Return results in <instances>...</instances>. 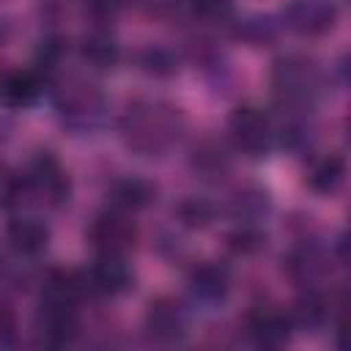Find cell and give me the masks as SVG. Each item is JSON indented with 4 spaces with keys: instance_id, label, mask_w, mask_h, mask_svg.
Returning a JSON list of instances; mask_svg holds the SVG:
<instances>
[{
    "instance_id": "3",
    "label": "cell",
    "mask_w": 351,
    "mask_h": 351,
    "mask_svg": "<svg viewBox=\"0 0 351 351\" xmlns=\"http://www.w3.org/2000/svg\"><path fill=\"white\" fill-rule=\"evenodd\" d=\"M55 110L60 123L69 126L74 134L96 132L107 118V96L99 85L85 80H66L55 90Z\"/></svg>"
},
{
    "instance_id": "24",
    "label": "cell",
    "mask_w": 351,
    "mask_h": 351,
    "mask_svg": "<svg viewBox=\"0 0 351 351\" xmlns=\"http://www.w3.org/2000/svg\"><path fill=\"white\" fill-rule=\"evenodd\" d=\"M214 214H217V206L200 195H186L178 206H176V217L181 225L192 228V230H200L206 225L214 222Z\"/></svg>"
},
{
    "instance_id": "2",
    "label": "cell",
    "mask_w": 351,
    "mask_h": 351,
    "mask_svg": "<svg viewBox=\"0 0 351 351\" xmlns=\"http://www.w3.org/2000/svg\"><path fill=\"white\" fill-rule=\"evenodd\" d=\"M271 85H274V93L282 101V107L304 110L321 93L324 74H321V69H318V63L313 58L291 52V55H282V58L274 60Z\"/></svg>"
},
{
    "instance_id": "10",
    "label": "cell",
    "mask_w": 351,
    "mask_h": 351,
    "mask_svg": "<svg viewBox=\"0 0 351 351\" xmlns=\"http://www.w3.org/2000/svg\"><path fill=\"white\" fill-rule=\"evenodd\" d=\"M329 263H332V258L313 241H302L285 255V269H288L291 280L304 288H315L329 274Z\"/></svg>"
},
{
    "instance_id": "21",
    "label": "cell",
    "mask_w": 351,
    "mask_h": 351,
    "mask_svg": "<svg viewBox=\"0 0 351 351\" xmlns=\"http://www.w3.org/2000/svg\"><path fill=\"white\" fill-rule=\"evenodd\" d=\"M346 181V162L340 154H324L313 159L307 170V186L318 195H335Z\"/></svg>"
},
{
    "instance_id": "12",
    "label": "cell",
    "mask_w": 351,
    "mask_h": 351,
    "mask_svg": "<svg viewBox=\"0 0 351 351\" xmlns=\"http://www.w3.org/2000/svg\"><path fill=\"white\" fill-rule=\"evenodd\" d=\"M230 291V271L219 261H203L189 271V293L200 304H219Z\"/></svg>"
},
{
    "instance_id": "26",
    "label": "cell",
    "mask_w": 351,
    "mask_h": 351,
    "mask_svg": "<svg viewBox=\"0 0 351 351\" xmlns=\"http://www.w3.org/2000/svg\"><path fill=\"white\" fill-rule=\"evenodd\" d=\"M236 36L252 47H261V44H269L277 38V22L271 16L252 14V16H244L236 22Z\"/></svg>"
},
{
    "instance_id": "13",
    "label": "cell",
    "mask_w": 351,
    "mask_h": 351,
    "mask_svg": "<svg viewBox=\"0 0 351 351\" xmlns=\"http://www.w3.org/2000/svg\"><path fill=\"white\" fill-rule=\"evenodd\" d=\"M247 332H250L255 346L277 348V346L288 343L293 324H291V315L277 310V307H258L247 321Z\"/></svg>"
},
{
    "instance_id": "23",
    "label": "cell",
    "mask_w": 351,
    "mask_h": 351,
    "mask_svg": "<svg viewBox=\"0 0 351 351\" xmlns=\"http://www.w3.org/2000/svg\"><path fill=\"white\" fill-rule=\"evenodd\" d=\"M137 63L148 77H156V80L173 77L178 71V55L170 47H162V44H151V47L140 49Z\"/></svg>"
},
{
    "instance_id": "16",
    "label": "cell",
    "mask_w": 351,
    "mask_h": 351,
    "mask_svg": "<svg viewBox=\"0 0 351 351\" xmlns=\"http://www.w3.org/2000/svg\"><path fill=\"white\" fill-rule=\"evenodd\" d=\"M36 332L44 346H66L77 335V315L66 307H44L38 304Z\"/></svg>"
},
{
    "instance_id": "29",
    "label": "cell",
    "mask_w": 351,
    "mask_h": 351,
    "mask_svg": "<svg viewBox=\"0 0 351 351\" xmlns=\"http://www.w3.org/2000/svg\"><path fill=\"white\" fill-rule=\"evenodd\" d=\"M132 5L145 14V16H154V19H170L181 11L184 0H132Z\"/></svg>"
},
{
    "instance_id": "30",
    "label": "cell",
    "mask_w": 351,
    "mask_h": 351,
    "mask_svg": "<svg viewBox=\"0 0 351 351\" xmlns=\"http://www.w3.org/2000/svg\"><path fill=\"white\" fill-rule=\"evenodd\" d=\"M82 8L93 22L104 25V22H110V19H115L121 14L123 0H82Z\"/></svg>"
},
{
    "instance_id": "18",
    "label": "cell",
    "mask_w": 351,
    "mask_h": 351,
    "mask_svg": "<svg viewBox=\"0 0 351 351\" xmlns=\"http://www.w3.org/2000/svg\"><path fill=\"white\" fill-rule=\"evenodd\" d=\"M82 293H85L82 274H74V271H52V274H47V280L41 285L38 304L77 310V302H80Z\"/></svg>"
},
{
    "instance_id": "17",
    "label": "cell",
    "mask_w": 351,
    "mask_h": 351,
    "mask_svg": "<svg viewBox=\"0 0 351 351\" xmlns=\"http://www.w3.org/2000/svg\"><path fill=\"white\" fill-rule=\"evenodd\" d=\"M44 77L38 69H22V71H8L0 77V99L8 107H27L33 104L41 90H44Z\"/></svg>"
},
{
    "instance_id": "32",
    "label": "cell",
    "mask_w": 351,
    "mask_h": 351,
    "mask_svg": "<svg viewBox=\"0 0 351 351\" xmlns=\"http://www.w3.org/2000/svg\"><path fill=\"white\" fill-rule=\"evenodd\" d=\"M14 337H16V315L11 307L0 304V346L14 343Z\"/></svg>"
},
{
    "instance_id": "27",
    "label": "cell",
    "mask_w": 351,
    "mask_h": 351,
    "mask_svg": "<svg viewBox=\"0 0 351 351\" xmlns=\"http://www.w3.org/2000/svg\"><path fill=\"white\" fill-rule=\"evenodd\" d=\"M195 19L206 25H228L233 22V0H186Z\"/></svg>"
},
{
    "instance_id": "22",
    "label": "cell",
    "mask_w": 351,
    "mask_h": 351,
    "mask_svg": "<svg viewBox=\"0 0 351 351\" xmlns=\"http://www.w3.org/2000/svg\"><path fill=\"white\" fill-rule=\"evenodd\" d=\"M291 324L299 329H318L329 321V302L318 288H304V293L291 307Z\"/></svg>"
},
{
    "instance_id": "28",
    "label": "cell",
    "mask_w": 351,
    "mask_h": 351,
    "mask_svg": "<svg viewBox=\"0 0 351 351\" xmlns=\"http://www.w3.org/2000/svg\"><path fill=\"white\" fill-rule=\"evenodd\" d=\"M66 55V41L60 36H44L41 44H38V52H36V60H38V71L47 74L49 69H55Z\"/></svg>"
},
{
    "instance_id": "7",
    "label": "cell",
    "mask_w": 351,
    "mask_h": 351,
    "mask_svg": "<svg viewBox=\"0 0 351 351\" xmlns=\"http://www.w3.org/2000/svg\"><path fill=\"white\" fill-rule=\"evenodd\" d=\"M282 22L296 36L315 38L335 27L337 8L332 0H288L282 8Z\"/></svg>"
},
{
    "instance_id": "15",
    "label": "cell",
    "mask_w": 351,
    "mask_h": 351,
    "mask_svg": "<svg viewBox=\"0 0 351 351\" xmlns=\"http://www.w3.org/2000/svg\"><path fill=\"white\" fill-rule=\"evenodd\" d=\"M80 58L93 71H110L118 63V58H121V47L115 41V36L107 27L99 25V27H93V30H88L82 36V41H80Z\"/></svg>"
},
{
    "instance_id": "4",
    "label": "cell",
    "mask_w": 351,
    "mask_h": 351,
    "mask_svg": "<svg viewBox=\"0 0 351 351\" xmlns=\"http://www.w3.org/2000/svg\"><path fill=\"white\" fill-rule=\"evenodd\" d=\"M19 181H22V197H33L36 203L49 208L63 206L71 192L66 170L49 151H38L19 173Z\"/></svg>"
},
{
    "instance_id": "9",
    "label": "cell",
    "mask_w": 351,
    "mask_h": 351,
    "mask_svg": "<svg viewBox=\"0 0 351 351\" xmlns=\"http://www.w3.org/2000/svg\"><path fill=\"white\" fill-rule=\"evenodd\" d=\"M186 326H189V315H186V307L178 299L159 296L145 310V332L156 343H176V340H181L186 335Z\"/></svg>"
},
{
    "instance_id": "8",
    "label": "cell",
    "mask_w": 351,
    "mask_h": 351,
    "mask_svg": "<svg viewBox=\"0 0 351 351\" xmlns=\"http://www.w3.org/2000/svg\"><path fill=\"white\" fill-rule=\"evenodd\" d=\"M85 291L96 296H121L132 288V269L121 255H96L82 274Z\"/></svg>"
},
{
    "instance_id": "20",
    "label": "cell",
    "mask_w": 351,
    "mask_h": 351,
    "mask_svg": "<svg viewBox=\"0 0 351 351\" xmlns=\"http://www.w3.org/2000/svg\"><path fill=\"white\" fill-rule=\"evenodd\" d=\"M269 192L258 184H244L239 189H233L230 200H228V214L236 222H258L269 214Z\"/></svg>"
},
{
    "instance_id": "5",
    "label": "cell",
    "mask_w": 351,
    "mask_h": 351,
    "mask_svg": "<svg viewBox=\"0 0 351 351\" xmlns=\"http://www.w3.org/2000/svg\"><path fill=\"white\" fill-rule=\"evenodd\" d=\"M228 132H230L233 148L252 159L266 156L277 143V126L261 107H252V104H241L230 112Z\"/></svg>"
},
{
    "instance_id": "6",
    "label": "cell",
    "mask_w": 351,
    "mask_h": 351,
    "mask_svg": "<svg viewBox=\"0 0 351 351\" xmlns=\"http://www.w3.org/2000/svg\"><path fill=\"white\" fill-rule=\"evenodd\" d=\"M88 241L96 250V255H121V258H126V252L137 241V228H134V222L129 219L126 211L107 208V211H99L90 219Z\"/></svg>"
},
{
    "instance_id": "25",
    "label": "cell",
    "mask_w": 351,
    "mask_h": 351,
    "mask_svg": "<svg viewBox=\"0 0 351 351\" xmlns=\"http://www.w3.org/2000/svg\"><path fill=\"white\" fill-rule=\"evenodd\" d=\"M266 247V233L258 228V222H239L230 233H228V250L247 258L255 255Z\"/></svg>"
},
{
    "instance_id": "19",
    "label": "cell",
    "mask_w": 351,
    "mask_h": 351,
    "mask_svg": "<svg viewBox=\"0 0 351 351\" xmlns=\"http://www.w3.org/2000/svg\"><path fill=\"white\" fill-rule=\"evenodd\" d=\"M107 197H110V206H112V208H121V211L129 214V211H140V208L151 206L154 197H156V189H154V184H148L145 178L126 176V178L112 181Z\"/></svg>"
},
{
    "instance_id": "1",
    "label": "cell",
    "mask_w": 351,
    "mask_h": 351,
    "mask_svg": "<svg viewBox=\"0 0 351 351\" xmlns=\"http://www.w3.org/2000/svg\"><path fill=\"white\" fill-rule=\"evenodd\" d=\"M184 115L178 107L159 99H140L126 107L121 118V137L126 148L143 156H159L178 143Z\"/></svg>"
},
{
    "instance_id": "11",
    "label": "cell",
    "mask_w": 351,
    "mask_h": 351,
    "mask_svg": "<svg viewBox=\"0 0 351 351\" xmlns=\"http://www.w3.org/2000/svg\"><path fill=\"white\" fill-rule=\"evenodd\" d=\"M189 167L203 181H222L233 167V154L225 140L203 137L200 143H195V148L189 154Z\"/></svg>"
},
{
    "instance_id": "14",
    "label": "cell",
    "mask_w": 351,
    "mask_h": 351,
    "mask_svg": "<svg viewBox=\"0 0 351 351\" xmlns=\"http://www.w3.org/2000/svg\"><path fill=\"white\" fill-rule=\"evenodd\" d=\"M5 241L16 255H41L49 244V228L38 217H14L5 225Z\"/></svg>"
},
{
    "instance_id": "31",
    "label": "cell",
    "mask_w": 351,
    "mask_h": 351,
    "mask_svg": "<svg viewBox=\"0 0 351 351\" xmlns=\"http://www.w3.org/2000/svg\"><path fill=\"white\" fill-rule=\"evenodd\" d=\"M22 203V181L19 173H11L0 167V206H14Z\"/></svg>"
}]
</instances>
